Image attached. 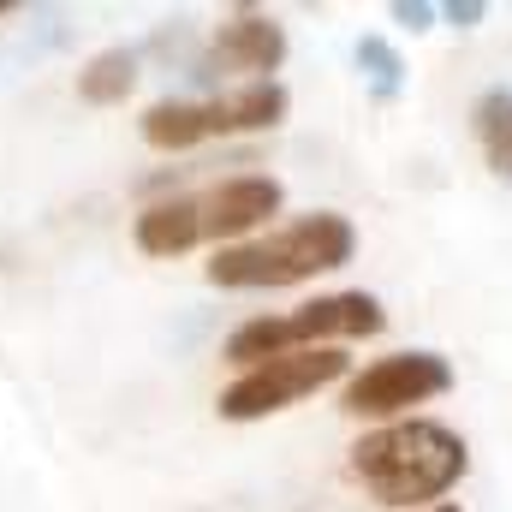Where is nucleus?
Returning a JSON list of instances; mask_svg holds the SVG:
<instances>
[{
    "label": "nucleus",
    "instance_id": "obj_1",
    "mask_svg": "<svg viewBox=\"0 0 512 512\" xmlns=\"http://www.w3.org/2000/svg\"><path fill=\"white\" fill-rule=\"evenodd\" d=\"M286 203V185L274 173H233L209 191H173V197H155L137 221H131V239L143 256H185L197 245H245L268 215H280Z\"/></svg>",
    "mask_w": 512,
    "mask_h": 512
},
{
    "label": "nucleus",
    "instance_id": "obj_2",
    "mask_svg": "<svg viewBox=\"0 0 512 512\" xmlns=\"http://www.w3.org/2000/svg\"><path fill=\"white\" fill-rule=\"evenodd\" d=\"M352 251H358V227L346 215H334V209H316V215H298V221L274 227L268 239L221 245L203 262V274L221 292H280V286L346 268Z\"/></svg>",
    "mask_w": 512,
    "mask_h": 512
},
{
    "label": "nucleus",
    "instance_id": "obj_3",
    "mask_svg": "<svg viewBox=\"0 0 512 512\" xmlns=\"http://www.w3.org/2000/svg\"><path fill=\"white\" fill-rule=\"evenodd\" d=\"M471 471L465 441L435 423V417H405V423H382L352 447V477L382 501V507H423L441 501L459 477Z\"/></svg>",
    "mask_w": 512,
    "mask_h": 512
},
{
    "label": "nucleus",
    "instance_id": "obj_4",
    "mask_svg": "<svg viewBox=\"0 0 512 512\" xmlns=\"http://www.w3.org/2000/svg\"><path fill=\"white\" fill-rule=\"evenodd\" d=\"M387 316L370 292H322L298 310H280V316H251L227 334L221 358L227 364H268V358H286V352H310V346H340V340H364V334H382Z\"/></svg>",
    "mask_w": 512,
    "mask_h": 512
},
{
    "label": "nucleus",
    "instance_id": "obj_5",
    "mask_svg": "<svg viewBox=\"0 0 512 512\" xmlns=\"http://www.w3.org/2000/svg\"><path fill=\"white\" fill-rule=\"evenodd\" d=\"M346 376H352V358H346L340 346L286 352V358L251 364L239 382H227L221 399H215V411H221L227 423H256V417H274V411H286V405H298V399H310V393H322V387L346 382Z\"/></svg>",
    "mask_w": 512,
    "mask_h": 512
},
{
    "label": "nucleus",
    "instance_id": "obj_6",
    "mask_svg": "<svg viewBox=\"0 0 512 512\" xmlns=\"http://www.w3.org/2000/svg\"><path fill=\"white\" fill-rule=\"evenodd\" d=\"M453 387V364L441 352H393V358H376L370 370L346 376V393H340V411L352 417H399L423 399H441Z\"/></svg>",
    "mask_w": 512,
    "mask_h": 512
},
{
    "label": "nucleus",
    "instance_id": "obj_7",
    "mask_svg": "<svg viewBox=\"0 0 512 512\" xmlns=\"http://www.w3.org/2000/svg\"><path fill=\"white\" fill-rule=\"evenodd\" d=\"M209 54H215L221 72H251V84H268L286 66L292 42H286V24L280 18H268L256 6H239V12H227L209 30Z\"/></svg>",
    "mask_w": 512,
    "mask_h": 512
},
{
    "label": "nucleus",
    "instance_id": "obj_8",
    "mask_svg": "<svg viewBox=\"0 0 512 512\" xmlns=\"http://www.w3.org/2000/svg\"><path fill=\"white\" fill-rule=\"evenodd\" d=\"M286 114H292V96H286V84L280 78H268V84H239V90H215V96H203V120H209V137H245V131H274L286 126Z\"/></svg>",
    "mask_w": 512,
    "mask_h": 512
},
{
    "label": "nucleus",
    "instance_id": "obj_9",
    "mask_svg": "<svg viewBox=\"0 0 512 512\" xmlns=\"http://www.w3.org/2000/svg\"><path fill=\"white\" fill-rule=\"evenodd\" d=\"M143 143L161 155H185L197 143H209V120H203V96H161L143 108Z\"/></svg>",
    "mask_w": 512,
    "mask_h": 512
},
{
    "label": "nucleus",
    "instance_id": "obj_10",
    "mask_svg": "<svg viewBox=\"0 0 512 512\" xmlns=\"http://www.w3.org/2000/svg\"><path fill=\"white\" fill-rule=\"evenodd\" d=\"M137 78H143V60H137V48H102V54H90L84 66H78V102H90V108H120L131 90H137Z\"/></svg>",
    "mask_w": 512,
    "mask_h": 512
},
{
    "label": "nucleus",
    "instance_id": "obj_11",
    "mask_svg": "<svg viewBox=\"0 0 512 512\" xmlns=\"http://www.w3.org/2000/svg\"><path fill=\"white\" fill-rule=\"evenodd\" d=\"M471 131H477V143H483L489 173L512 185V90L507 84H495V90L477 96V108H471Z\"/></svg>",
    "mask_w": 512,
    "mask_h": 512
},
{
    "label": "nucleus",
    "instance_id": "obj_12",
    "mask_svg": "<svg viewBox=\"0 0 512 512\" xmlns=\"http://www.w3.org/2000/svg\"><path fill=\"white\" fill-rule=\"evenodd\" d=\"M352 60H358V72H364V84H370L376 102H399V90H405V60H399V48H393L387 36H358Z\"/></svg>",
    "mask_w": 512,
    "mask_h": 512
},
{
    "label": "nucleus",
    "instance_id": "obj_13",
    "mask_svg": "<svg viewBox=\"0 0 512 512\" xmlns=\"http://www.w3.org/2000/svg\"><path fill=\"white\" fill-rule=\"evenodd\" d=\"M197 54V30H191V18H167V24H155L149 30V42L137 48V60H161V66H185Z\"/></svg>",
    "mask_w": 512,
    "mask_h": 512
},
{
    "label": "nucleus",
    "instance_id": "obj_14",
    "mask_svg": "<svg viewBox=\"0 0 512 512\" xmlns=\"http://www.w3.org/2000/svg\"><path fill=\"white\" fill-rule=\"evenodd\" d=\"M435 18H447L453 30H477L489 18V6L483 0H447V6H435Z\"/></svg>",
    "mask_w": 512,
    "mask_h": 512
},
{
    "label": "nucleus",
    "instance_id": "obj_15",
    "mask_svg": "<svg viewBox=\"0 0 512 512\" xmlns=\"http://www.w3.org/2000/svg\"><path fill=\"white\" fill-rule=\"evenodd\" d=\"M387 12H393V24H405V30H429V24H435V6H429V0H393Z\"/></svg>",
    "mask_w": 512,
    "mask_h": 512
},
{
    "label": "nucleus",
    "instance_id": "obj_16",
    "mask_svg": "<svg viewBox=\"0 0 512 512\" xmlns=\"http://www.w3.org/2000/svg\"><path fill=\"white\" fill-rule=\"evenodd\" d=\"M24 12H30L24 0H0V18H24Z\"/></svg>",
    "mask_w": 512,
    "mask_h": 512
},
{
    "label": "nucleus",
    "instance_id": "obj_17",
    "mask_svg": "<svg viewBox=\"0 0 512 512\" xmlns=\"http://www.w3.org/2000/svg\"><path fill=\"white\" fill-rule=\"evenodd\" d=\"M429 512H465V507H429Z\"/></svg>",
    "mask_w": 512,
    "mask_h": 512
}]
</instances>
